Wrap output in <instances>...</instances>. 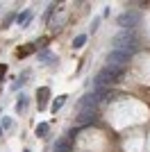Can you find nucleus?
I'll list each match as a JSON object with an SVG mask.
<instances>
[{"mask_svg":"<svg viewBox=\"0 0 150 152\" xmlns=\"http://www.w3.org/2000/svg\"><path fill=\"white\" fill-rule=\"evenodd\" d=\"M64 100H66V95H59V98H57V100H55V104H53V109L57 111V109H59V107H62V104H64Z\"/></svg>","mask_w":150,"mask_h":152,"instance_id":"nucleus-1","label":"nucleus"},{"mask_svg":"<svg viewBox=\"0 0 150 152\" xmlns=\"http://www.w3.org/2000/svg\"><path fill=\"white\" fill-rule=\"evenodd\" d=\"M0 134H2V129H0Z\"/></svg>","mask_w":150,"mask_h":152,"instance_id":"nucleus-5","label":"nucleus"},{"mask_svg":"<svg viewBox=\"0 0 150 152\" xmlns=\"http://www.w3.org/2000/svg\"><path fill=\"white\" fill-rule=\"evenodd\" d=\"M48 95V89H41V98H45ZM43 104H45V100H41L39 102V109H43Z\"/></svg>","mask_w":150,"mask_h":152,"instance_id":"nucleus-4","label":"nucleus"},{"mask_svg":"<svg viewBox=\"0 0 150 152\" xmlns=\"http://www.w3.org/2000/svg\"><path fill=\"white\" fill-rule=\"evenodd\" d=\"M32 50H34V48H23V50L18 48V50H16V55H18V57H25V55H30Z\"/></svg>","mask_w":150,"mask_h":152,"instance_id":"nucleus-3","label":"nucleus"},{"mask_svg":"<svg viewBox=\"0 0 150 152\" xmlns=\"http://www.w3.org/2000/svg\"><path fill=\"white\" fill-rule=\"evenodd\" d=\"M25 152H27V150H25Z\"/></svg>","mask_w":150,"mask_h":152,"instance_id":"nucleus-6","label":"nucleus"},{"mask_svg":"<svg viewBox=\"0 0 150 152\" xmlns=\"http://www.w3.org/2000/svg\"><path fill=\"white\" fill-rule=\"evenodd\" d=\"M87 41V36H84V34H80L77 39H75V41H73V45H75V48H80V45H82V43Z\"/></svg>","mask_w":150,"mask_h":152,"instance_id":"nucleus-2","label":"nucleus"}]
</instances>
